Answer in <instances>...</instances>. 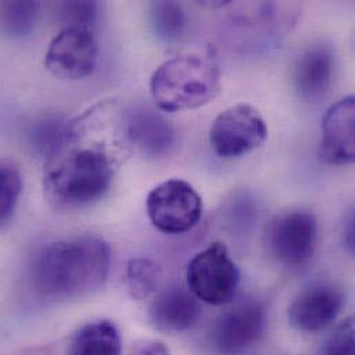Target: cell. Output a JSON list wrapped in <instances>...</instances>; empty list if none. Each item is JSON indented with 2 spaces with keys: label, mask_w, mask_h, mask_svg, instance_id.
Returning <instances> with one entry per match:
<instances>
[{
  "label": "cell",
  "mask_w": 355,
  "mask_h": 355,
  "mask_svg": "<svg viewBox=\"0 0 355 355\" xmlns=\"http://www.w3.org/2000/svg\"><path fill=\"white\" fill-rule=\"evenodd\" d=\"M111 264L108 243L96 235L54 242L31 266V284L47 300H73L101 289Z\"/></svg>",
  "instance_id": "6da1fadb"
},
{
  "label": "cell",
  "mask_w": 355,
  "mask_h": 355,
  "mask_svg": "<svg viewBox=\"0 0 355 355\" xmlns=\"http://www.w3.org/2000/svg\"><path fill=\"white\" fill-rule=\"evenodd\" d=\"M150 90L158 108L165 112L196 110L218 96L221 71L210 53L180 54L154 71Z\"/></svg>",
  "instance_id": "7a4b0ae2"
},
{
  "label": "cell",
  "mask_w": 355,
  "mask_h": 355,
  "mask_svg": "<svg viewBox=\"0 0 355 355\" xmlns=\"http://www.w3.org/2000/svg\"><path fill=\"white\" fill-rule=\"evenodd\" d=\"M114 178L111 158L101 148H82L58 161L44 176V191L61 207H83L101 199Z\"/></svg>",
  "instance_id": "3957f363"
},
{
  "label": "cell",
  "mask_w": 355,
  "mask_h": 355,
  "mask_svg": "<svg viewBox=\"0 0 355 355\" xmlns=\"http://www.w3.org/2000/svg\"><path fill=\"white\" fill-rule=\"evenodd\" d=\"M185 278L187 288L199 302L223 306L234 299L241 274L225 245L213 242L189 260Z\"/></svg>",
  "instance_id": "277c9868"
},
{
  "label": "cell",
  "mask_w": 355,
  "mask_h": 355,
  "mask_svg": "<svg viewBox=\"0 0 355 355\" xmlns=\"http://www.w3.org/2000/svg\"><path fill=\"white\" fill-rule=\"evenodd\" d=\"M268 137L263 115L254 107L241 103L223 111L211 123L209 143L224 159L241 158L260 148Z\"/></svg>",
  "instance_id": "5b68a950"
},
{
  "label": "cell",
  "mask_w": 355,
  "mask_h": 355,
  "mask_svg": "<svg viewBox=\"0 0 355 355\" xmlns=\"http://www.w3.org/2000/svg\"><path fill=\"white\" fill-rule=\"evenodd\" d=\"M318 242V223L307 210L277 214L266 228L268 253L286 267H300L311 260Z\"/></svg>",
  "instance_id": "8992f818"
},
{
  "label": "cell",
  "mask_w": 355,
  "mask_h": 355,
  "mask_svg": "<svg viewBox=\"0 0 355 355\" xmlns=\"http://www.w3.org/2000/svg\"><path fill=\"white\" fill-rule=\"evenodd\" d=\"M147 213L157 230L178 235L191 231L199 223L203 203L189 182L172 178L151 189L147 196Z\"/></svg>",
  "instance_id": "52a82bcc"
},
{
  "label": "cell",
  "mask_w": 355,
  "mask_h": 355,
  "mask_svg": "<svg viewBox=\"0 0 355 355\" xmlns=\"http://www.w3.org/2000/svg\"><path fill=\"white\" fill-rule=\"evenodd\" d=\"M98 61V44L92 29L64 26L50 42L44 65L50 73L64 80L90 76Z\"/></svg>",
  "instance_id": "ba28073f"
},
{
  "label": "cell",
  "mask_w": 355,
  "mask_h": 355,
  "mask_svg": "<svg viewBox=\"0 0 355 355\" xmlns=\"http://www.w3.org/2000/svg\"><path fill=\"white\" fill-rule=\"evenodd\" d=\"M264 328L263 306L254 300L241 302L216 320L210 332V343L218 354H241L259 342Z\"/></svg>",
  "instance_id": "9c48e42d"
},
{
  "label": "cell",
  "mask_w": 355,
  "mask_h": 355,
  "mask_svg": "<svg viewBox=\"0 0 355 355\" xmlns=\"http://www.w3.org/2000/svg\"><path fill=\"white\" fill-rule=\"evenodd\" d=\"M345 303L346 296L342 288L331 282H315L295 297L288 318L296 331L315 334L336 321Z\"/></svg>",
  "instance_id": "30bf717a"
},
{
  "label": "cell",
  "mask_w": 355,
  "mask_h": 355,
  "mask_svg": "<svg viewBox=\"0 0 355 355\" xmlns=\"http://www.w3.org/2000/svg\"><path fill=\"white\" fill-rule=\"evenodd\" d=\"M321 157L334 165H355V96H347L327 110Z\"/></svg>",
  "instance_id": "8fae6325"
},
{
  "label": "cell",
  "mask_w": 355,
  "mask_h": 355,
  "mask_svg": "<svg viewBox=\"0 0 355 355\" xmlns=\"http://www.w3.org/2000/svg\"><path fill=\"white\" fill-rule=\"evenodd\" d=\"M125 132L129 143L147 158H161L175 146L173 125L159 112L135 107L125 116Z\"/></svg>",
  "instance_id": "7c38bea8"
},
{
  "label": "cell",
  "mask_w": 355,
  "mask_h": 355,
  "mask_svg": "<svg viewBox=\"0 0 355 355\" xmlns=\"http://www.w3.org/2000/svg\"><path fill=\"white\" fill-rule=\"evenodd\" d=\"M336 55L331 44L317 43L307 47L293 67V85L299 96L309 101L322 98L332 86Z\"/></svg>",
  "instance_id": "4fadbf2b"
},
{
  "label": "cell",
  "mask_w": 355,
  "mask_h": 355,
  "mask_svg": "<svg viewBox=\"0 0 355 355\" xmlns=\"http://www.w3.org/2000/svg\"><path fill=\"white\" fill-rule=\"evenodd\" d=\"M199 300L181 286L161 291L150 307L153 325L165 334H180L191 329L199 320Z\"/></svg>",
  "instance_id": "5bb4252c"
},
{
  "label": "cell",
  "mask_w": 355,
  "mask_h": 355,
  "mask_svg": "<svg viewBox=\"0 0 355 355\" xmlns=\"http://www.w3.org/2000/svg\"><path fill=\"white\" fill-rule=\"evenodd\" d=\"M121 352L119 331L110 321H97L82 327L68 347V355H121Z\"/></svg>",
  "instance_id": "9a60e30c"
},
{
  "label": "cell",
  "mask_w": 355,
  "mask_h": 355,
  "mask_svg": "<svg viewBox=\"0 0 355 355\" xmlns=\"http://www.w3.org/2000/svg\"><path fill=\"white\" fill-rule=\"evenodd\" d=\"M150 19L155 35L164 42H175L184 33L187 17L176 1H153Z\"/></svg>",
  "instance_id": "2e32d148"
},
{
  "label": "cell",
  "mask_w": 355,
  "mask_h": 355,
  "mask_svg": "<svg viewBox=\"0 0 355 355\" xmlns=\"http://www.w3.org/2000/svg\"><path fill=\"white\" fill-rule=\"evenodd\" d=\"M162 279L161 268L150 259H132L126 270V284L135 300H146L154 295Z\"/></svg>",
  "instance_id": "e0dca14e"
},
{
  "label": "cell",
  "mask_w": 355,
  "mask_h": 355,
  "mask_svg": "<svg viewBox=\"0 0 355 355\" xmlns=\"http://www.w3.org/2000/svg\"><path fill=\"white\" fill-rule=\"evenodd\" d=\"M40 10L39 1L1 3V28L10 37H24L36 25Z\"/></svg>",
  "instance_id": "ac0fdd59"
},
{
  "label": "cell",
  "mask_w": 355,
  "mask_h": 355,
  "mask_svg": "<svg viewBox=\"0 0 355 355\" xmlns=\"http://www.w3.org/2000/svg\"><path fill=\"white\" fill-rule=\"evenodd\" d=\"M29 137L37 153L53 157L62 147L64 141L73 139V130L72 126L64 125L58 118H44L32 126Z\"/></svg>",
  "instance_id": "d6986e66"
},
{
  "label": "cell",
  "mask_w": 355,
  "mask_h": 355,
  "mask_svg": "<svg viewBox=\"0 0 355 355\" xmlns=\"http://www.w3.org/2000/svg\"><path fill=\"white\" fill-rule=\"evenodd\" d=\"M24 189L22 176L12 165L3 164L0 169V220L6 223L15 210Z\"/></svg>",
  "instance_id": "ffe728a7"
},
{
  "label": "cell",
  "mask_w": 355,
  "mask_h": 355,
  "mask_svg": "<svg viewBox=\"0 0 355 355\" xmlns=\"http://www.w3.org/2000/svg\"><path fill=\"white\" fill-rule=\"evenodd\" d=\"M97 1H62L57 6V17L67 26L92 29L98 18Z\"/></svg>",
  "instance_id": "44dd1931"
},
{
  "label": "cell",
  "mask_w": 355,
  "mask_h": 355,
  "mask_svg": "<svg viewBox=\"0 0 355 355\" xmlns=\"http://www.w3.org/2000/svg\"><path fill=\"white\" fill-rule=\"evenodd\" d=\"M321 355H355V318H349L334 331Z\"/></svg>",
  "instance_id": "7402d4cb"
},
{
  "label": "cell",
  "mask_w": 355,
  "mask_h": 355,
  "mask_svg": "<svg viewBox=\"0 0 355 355\" xmlns=\"http://www.w3.org/2000/svg\"><path fill=\"white\" fill-rule=\"evenodd\" d=\"M133 355H171V350L162 342L148 340V342H144V343L139 345L135 349Z\"/></svg>",
  "instance_id": "603a6c76"
},
{
  "label": "cell",
  "mask_w": 355,
  "mask_h": 355,
  "mask_svg": "<svg viewBox=\"0 0 355 355\" xmlns=\"http://www.w3.org/2000/svg\"><path fill=\"white\" fill-rule=\"evenodd\" d=\"M343 243L346 250L355 257V211L347 220L343 230Z\"/></svg>",
  "instance_id": "cb8c5ba5"
}]
</instances>
